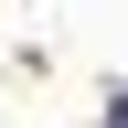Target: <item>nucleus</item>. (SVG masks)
<instances>
[{
  "instance_id": "f257e3e1",
  "label": "nucleus",
  "mask_w": 128,
  "mask_h": 128,
  "mask_svg": "<svg viewBox=\"0 0 128 128\" xmlns=\"http://www.w3.org/2000/svg\"><path fill=\"white\" fill-rule=\"evenodd\" d=\"M107 128H128V96H118V107H107Z\"/></svg>"
}]
</instances>
